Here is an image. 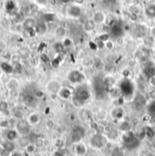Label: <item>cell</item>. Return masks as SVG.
I'll use <instances>...</instances> for the list:
<instances>
[{"instance_id":"cell-1","label":"cell","mask_w":155,"mask_h":156,"mask_svg":"<svg viewBox=\"0 0 155 156\" xmlns=\"http://www.w3.org/2000/svg\"><path fill=\"white\" fill-rule=\"evenodd\" d=\"M90 144H91L92 147H93L95 149H101L105 145L106 139L104 136H103L101 134H95L91 138Z\"/></svg>"},{"instance_id":"cell-2","label":"cell","mask_w":155,"mask_h":156,"mask_svg":"<svg viewBox=\"0 0 155 156\" xmlns=\"http://www.w3.org/2000/svg\"><path fill=\"white\" fill-rule=\"evenodd\" d=\"M84 134H85V131H84L83 128L79 127V126L76 127L73 130L72 133H71V141H72V143L74 144H76L77 143L82 142L83 138L84 137Z\"/></svg>"},{"instance_id":"cell-3","label":"cell","mask_w":155,"mask_h":156,"mask_svg":"<svg viewBox=\"0 0 155 156\" xmlns=\"http://www.w3.org/2000/svg\"><path fill=\"white\" fill-rule=\"evenodd\" d=\"M30 125L26 122V121H19L16 122L15 129L17 131V133H19V135L22 136H26L30 132Z\"/></svg>"},{"instance_id":"cell-4","label":"cell","mask_w":155,"mask_h":156,"mask_svg":"<svg viewBox=\"0 0 155 156\" xmlns=\"http://www.w3.org/2000/svg\"><path fill=\"white\" fill-rule=\"evenodd\" d=\"M92 19L94 21V23L98 26V25H103L106 22L107 16L106 14L102 11V10H96L92 16Z\"/></svg>"},{"instance_id":"cell-5","label":"cell","mask_w":155,"mask_h":156,"mask_svg":"<svg viewBox=\"0 0 155 156\" xmlns=\"http://www.w3.org/2000/svg\"><path fill=\"white\" fill-rule=\"evenodd\" d=\"M61 88H62L61 83L58 81H56V80H52V81H50L46 84V90L50 94H58V93L61 90Z\"/></svg>"},{"instance_id":"cell-6","label":"cell","mask_w":155,"mask_h":156,"mask_svg":"<svg viewBox=\"0 0 155 156\" xmlns=\"http://www.w3.org/2000/svg\"><path fill=\"white\" fill-rule=\"evenodd\" d=\"M67 15L70 17L73 18H78L82 15V7L80 5H70L67 7Z\"/></svg>"},{"instance_id":"cell-7","label":"cell","mask_w":155,"mask_h":156,"mask_svg":"<svg viewBox=\"0 0 155 156\" xmlns=\"http://www.w3.org/2000/svg\"><path fill=\"white\" fill-rule=\"evenodd\" d=\"M19 136H20L19 133H17V131L15 128H8L5 130V141L14 143L15 141H16L18 139Z\"/></svg>"},{"instance_id":"cell-8","label":"cell","mask_w":155,"mask_h":156,"mask_svg":"<svg viewBox=\"0 0 155 156\" xmlns=\"http://www.w3.org/2000/svg\"><path fill=\"white\" fill-rule=\"evenodd\" d=\"M26 121L30 126L37 125L39 122H40V115H39L38 113H37V112H32L29 115H27Z\"/></svg>"},{"instance_id":"cell-9","label":"cell","mask_w":155,"mask_h":156,"mask_svg":"<svg viewBox=\"0 0 155 156\" xmlns=\"http://www.w3.org/2000/svg\"><path fill=\"white\" fill-rule=\"evenodd\" d=\"M74 152L77 156H85L87 153V146L83 142L77 143L75 144Z\"/></svg>"},{"instance_id":"cell-10","label":"cell","mask_w":155,"mask_h":156,"mask_svg":"<svg viewBox=\"0 0 155 156\" xmlns=\"http://www.w3.org/2000/svg\"><path fill=\"white\" fill-rule=\"evenodd\" d=\"M96 27H97V25L94 23V21H93L92 18L87 19V20L83 23V30H84L85 32H88V33L93 32V31L96 28Z\"/></svg>"},{"instance_id":"cell-11","label":"cell","mask_w":155,"mask_h":156,"mask_svg":"<svg viewBox=\"0 0 155 156\" xmlns=\"http://www.w3.org/2000/svg\"><path fill=\"white\" fill-rule=\"evenodd\" d=\"M36 24H37V22L33 17H27L23 22L24 28L27 29V30H34L35 27H36Z\"/></svg>"},{"instance_id":"cell-12","label":"cell","mask_w":155,"mask_h":156,"mask_svg":"<svg viewBox=\"0 0 155 156\" xmlns=\"http://www.w3.org/2000/svg\"><path fill=\"white\" fill-rule=\"evenodd\" d=\"M34 30H35V33H37L38 35H44L47 31V26L44 22H38V23L36 24V27H35Z\"/></svg>"},{"instance_id":"cell-13","label":"cell","mask_w":155,"mask_h":156,"mask_svg":"<svg viewBox=\"0 0 155 156\" xmlns=\"http://www.w3.org/2000/svg\"><path fill=\"white\" fill-rule=\"evenodd\" d=\"M58 95H59L62 99L67 100V99H69V98L71 97V95H72V91H71L69 88H67V87H62L61 90H60L59 93H58Z\"/></svg>"},{"instance_id":"cell-14","label":"cell","mask_w":155,"mask_h":156,"mask_svg":"<svg viewBox=\"0 0 155 156\" xmlns=\"http://www.w3.org/2000/svg\"><path fill=\"white\" fill-rule=\"evenodd\" d=\"M93 66L95 67V69L97 71H103L104 69V62L101 57H94L93 58Z\"/></svg>"},{"instance_id":"cell-15","label":"cell","mask_w":155,"mask_h":156,"mask_svg":"<svg viewBox=\"0 0 155 156\" xmlns=\"http://www.w3.org/2000/svg\"><path fill=\"white\" fill-rule=\"evenodd\" d=\"M37 145L35 144V143H29L25 146V153L28 155H34L35 154H37Z\"/></svg>"},{"instance_id":"cell-16","label":"cell","mask_w":155,"mask_h":156,"mask_svg":"<svg viewBox=\"0 0 155 156\" xmlns=\"http://www.w3.org/2000/svg\"><path fill=\"white\" fill-rule=\"evenodd\" d=\"M144 13H145L147 17L155 18V5H153V4L148 5L144 9Z\"/></svg>"},{"instance_id":"cell-17","label":"cell","mask_w":155,"mask_h":156,"mask_svg":"<svg viewBox=\"0 0 155 156\" xmlns=\"http://www.w3.org/2000/svg\"><path fill=\"white\" fill-rule=\"evenodd\" d=\"M55 35L59 38H65L66 37V29L63 26H58L55 29Z\"/></svg>"},{"instance_id":"cell-18","label":"cell","mask_w":155,"mask_h":156,"mask_svg":"<svg viewBox=\"0 0 155 156\" xmlns=\"http://www.w3.org/2000/svg\"><path fill=\"white\" fill-rule=\"evenodd\" d=\"M8 109V104L5 101H0V113H5Z\"/></svg>"},{"instance_id":"cell-19","label":"cell","mask_w":155,"mask_h":156,"mask_svg":"<svg viewBox=\"0 0 155 156\" xmlns=\"http://www.w3.org/2000/svg\"><path fill=\"white\" fill-rule=\"evenodd\" d=\"M45 126L47 127V129L49 130H53L55 126V121L52 120V119H48L45 122Z\"/></svg>"},{"instance_id":"cell-20","label":"cell","mask_w":155,"mask_h":156,"mask_svg":"<svg viewBox=\"0 0 155 156\" xmlns=\"http://www.w3.org/2000/svg\"><path fill=\"white\" fill-rule=\"evenodd\" d=\"M62 44H63L64 47H70L73 44V41H72V39L69 38V37H65V38H64V41H63Z\"/></svg>"},{"instance_id":"cell-21","label":"cell","mask_w":155,"mask_h":156,"mask_svg":"<svg viewBox=\"0 0 155 156\" xmlns=\"http://www.w3.org/2000/svg\"><path fill=\"white\" fill-rule=\"evenodd\" d=\"M104 47H105L106 49H108V50H112V49L114 47V44L113 41H111V40L109 39V40H107L106 42H104Z\"/></svg>"},{"instance_id":"cell-22","label":"cell","mask_w":155,"mask_h":156,"mask_svg":"<svg viewBox=\"0 0 155 156\" xmlns=\"http://www.w3.org/2000/svg\"><path fill=\"white\" fill-rule=\"evenodd\" d=\"M24 101L26 103H27V104H31L32 102L35 101V98H34V96L32 94H26V96L24 97Z\"/></svg>"},{"instance_id":"cell-23","label":"cell","mask_w":155,"mask_h":156,"mask_svg":"<svg viewBox=\"0 0 155 156\" xmlns=\"http://www.w3.org/2000/svg\"><path fill=\"white\" fill-rule=\"evenodd\" d=\"M150 36H151V37L155 38V26L150 28Z\"/></svg>"},{"instance_id":"cell-24","label":"cell","mask_w":155,"mask_h":156,"mask_svg":"<svg viewBox=\"0 0 155 156\" xmlns=\"http://www.w3.org/2000/svg\"><path fill=\"white\" fill-rule=\"evenodd\" d=\"M149 83L152 86H155V76L152 77L150 80H149Z\"/></svg>"},{"instance_id":"cell-25","label":"cell","mask_w":155,"mask_h":156,"mask_svg":"<svg viewBox=\"0 0 155 156\" xmlns=\"http://www.w3.org/2000/svg\"><path fill=\"white\" fill-rule=\"evenodd\" d=\"M74 1H75L76 4H77V5H81V4L83 3V0H74Z\"/></svg>"},{"instance_id":"cell-26","label":"cell","mask_w":155,"mask_h":156,"mask_svg":"<svg viewBox=\"0 0 155 156\" xmlns=\"http://www.w3.org/2000/svg\"><path fill=\"white\" fill-rule=\"evenodd\" d=\"M61 1V3H63V4H68V3H70L72 0H60Z\"/></svg>"}]
</instances>
